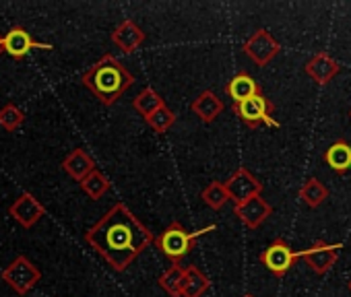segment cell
Segmentation results:
<instances>
[{
  "instance_id": "22",
  "label": "cell",
  "mask_w": 351,
  "mask_h": 297,
  "mask_svg": "<svg viewBox=\"0 0 351 297\" xmlns=\"http://www.w3.org/2000/svg\"><path fill=\"white\" fill-rule=\"evenodd\" d=\"M300 198L310 209H316V207H320L328 198V190H326V186L318 178H308L304 182V186L300 188Z\"/></svg>"
},
{
  "instance_id": "9",
  "label": "cell",
  "mask_w": 351,
  "mask_h": 297,
  "mask_svg": "<svg viewBox=\"0 0 351 297\" xmlns=\"http://www.w3.org/2000/svg\"><path fill=\"white\" fill-rule=\"evenodd\" d=\"M298 254L289 248V244L285 240H275L263 254H261V262L275 274V276H283L295 262Z\"/></svg>"
},
{
  "instance_id": "28",
  "label": "cell",
  "mask_w": 351,
  "mask_h": 297,
  "mask_svg": "<svg viewBox=\"0 0 351 297\" xmlns=\"http://www.w3.org/2000/svg\"><path fill=\"white\" fill-rule=\"evenodd\" d=\"M242 297H254L252 293H246V295H242Z\"/></svg>"
},
{
  "instance_id": "14",
  "label": "cell",
  "mask_w": 351,
  "mask_h": 297,
  "mask_svg": "<svg viewBox=\"0 0 351 297\" xmlns=\"http://www.w3.org/2000/svg\"><path fill=\"white\" fill-rule=\"evenodd\" d=\"M62 170L69 178H73L75 182H83L95 168L93 157L85 151V148H73V151L64 157L62 162Z\"/></svg>"
},
{
  "instance_id": "4",
  "label": "cell",
  "mask_w": 351,
  "mask_h": 297,
  "mask_svg": "<svg viewBox=\"0 0 351 297\" xmlns=\"http://www.w3.org/2000/svg\"><path fill=\"white\" fill-rule=\"evenodd\" d=\"M3 281L19 295H27L40 281H42V270L23 254H19L3 272H0Z\"/></svg>"
},
{
  "instance_id": "24",
  "label": "cell",
  "mask_w": 351,
  "mask_h": 297,
  "mask_svg": "<svg viewBox=\"0 0 351 297\" xmlns=\"http://www.w3.org/2000/svg\"><path fill=\"white\" fill-rule=\"evenodd\" d=\"M145 122H147V126L153 130V132H157V134H165L173 124H176V114L163 103L159 109H155L151 116H147L145 118Z\"/></svg>"
},
{
  "instance_id": "27",
  "label": "cell",
  "mask_w": 351,
  "mask_h": 297,
  "mask_svg": "<svg viewBox=\"0 0 351 297\" xmlns=\"http://www.w3.org/2000/svg\"><path fill=\"white\" fill-rule=\"evenodd\" d=\"M0 52H3V38H0Z\"/></svg>"
},
{
  "instance_id": "6",
  "label": "cell",
  "mask_w": 351,
  "mask_h": 297,
  "mask_svg": "<svg viewBox=\"0 0 351 297\" xmlns=\"http://www.w3.org/2000/svg\"><path fill=\"white\" fill-rule=\"evenodd\" d=\"M223 186L234 205H240L252 196H261V192H263V182L256 176H252L246 168H238L230 176V180L223 182Z\"/></svg>"
},
{
  "instance_id": "17",
  "label": "cell",
  "mask_w": 351,
  "mask_h": 297,
  "mask_svg": "<svg viewBox=\"0 0 351 297\" xmlns=\"http://www.w3.org/2000/svg\"><path fill=\"white\" fill-rule=\"evenodd\" d=\"M211 287L209 276L197 266H184V283L180 297H203Z\"/></svg>"
},
{
  "instance_id": "15",
  "label": "cell",
  "mask_w": 351,
  "mask_h": 297,
  "mask_svg": "<svg viewBox=\"0 0 351 297\" xmlns=\"http://www.w3.org/2000/svg\"><path fill=\"white\" fill-rule=\"evenodd\" d=\"M193 114L203 122V124H211L217 120V116H221L223 112V101L213 93V91H203L193 103H191Z\"/></svg>"
},
{
  "instance_id": "3",
  "label": "cell",
  "mask_w": 351,
  "mask_h": 297,
  "mask_svg": "<svg viewBox=\"0 0 351 297\" xmlns=\"http://www.w3.org/2000/svg\"><path fill=\"white\" fill-rule=\"evenodd\" d=\"M215 231V225H207L199 231H186L182 223L178 221H171L155 240V248L171 262V264H180L195 248L197 240L203 237L205 233Z\"/></svg>"
},
{
  "instance_id": "19",
  "label": "cell",
  "mask_w": 351,
  "mask_h": 297,
  "mask_svg": "<svg viewBox=\"0 0 351 297\" xmlns=\"http://www.w3.org/2000/svg\"><path fill=\"white\" fill-rule=\"evenodd\" d=\"M159 287L169 295V297H180L182 293V283H184V266L182 264H171L167 270L161 272L157 279Z\"/></svg>"
},
{
  "instance_id": "1",
  "label": "cell",
  "mask_w": 351,
  "mask_h": 297,
  "mask_svg": "<svg viewBox=\"0 0 351 297\" xmlns=\"http://www.w3.org/2000/svg\"><path fill=\"white\" fill-rule=\"evenodd\" d=\"M83 237L116 272H124L155 240L124 203H116Z\"/></svg>"
},
{
  "instance_id": "2",
  "label": "cell",
  "mask_w": 351,
  "mask_h": 297,
  "mask_svg": "<svg viewBox=\"0 0 351 297\" xmlns=\"http://www.w3.org/2000/svg\"><path fill=\"white\" fill-rule=\"evenodd\" d=\"M81 83L97 97L101 105L110 107L132 87L134 77L116 56L104 54L93 66L83 73Z\"/></svg>"
},
{
  "instance_id": "8",
  "label": "cell",
  "mask_w": 351,
  "mask_h": 297,
  "mask_svg": "<svg viewBox=\"0 0 351 297\" xmlns=\"http://www.w3.org/2000/svg\"><path fill=\"white\" fill-rule=\"evenodd\" d=\"M9 215L25 229H32L44 215H46V207L32 194V192H21L13 205L9 207Z\"/></svg>"
},
{
  "instance_id": "12",
  "label": "cell",
  "mask_w": 351,
  "mask_h": 297,
  "mask_svg": "<svg viewBox=\"0 0 351 297\" xmlns=\"http://www.w3.org/2000/svg\"><path fill=\"white\" fill-rule=\"evenodd\" d=\"M306 264L318 272V274H324L332 268V264L337 262V256H339V246H328L324 242H316L314 246H310L308 250H304L300 254Z\"/></svg>"
},
{
  "instance_id": "21",
  "label": "cell",
  "mask_w": 351,
  "mask_h": 297,
  "mask_svg": "<svg viewBox=\"0 0 351 297\" xmlns=\"http://www.w3.org/2000/svg\"><path fill=\"white\" fill-rule=\"evenodd\" d=\"M81 190L85 192V196H89L91 201H99L106 192H110L112 182L108 180V176H104L99 170H93L83 182H79Z\"/></svg>"
},
{
  "instance_id": "29",
  "label": "cell",
  "mask_w": 351,
  "mask_h": 297,
  "mask_svg": "<svg viewBox=\"0 0 351 297\" xmlns=\"http://www.w3.org/2000/svg\"><path fill=\"white\" fill-rule=\"evenodd\" d=\"M349 291H351V281H349Z\"/></svg>"
},
{
  "instance_id": "11",
  "label": "cell",
  "mask_w": 351,
  "mask_h": 297,
  "mask_svg": "<svg viewBox=\"0 0 351 297\" xmlns=\"http://www.w3.org/2000/svg\"><path fill=\"white\" fill-rule=\"evenodd\" d=\"M234 213L236 217L250 229L261 227L273 213V207L263 198V196H252L240 205H234Z\"/></svg>"
},
{
  "instance_id": "18",
  "label": "cell",
  "mask_w": 351,
  "mask_h": 297,
  "mask_svg": "<svg viewBox=\"0 0 351 297\" xmlns=\"http://www.w3.org/2000/svg\"><path fill=\"white\" fill-rule=\"evenodd\" d=\"M226 93L234 99V103H240V101L261 93V87L248 73H240L226 85Z\"/></svg>"
},
{
  "instance_id": "10",
  "label": "cell",
  "mask_w": 351,
  "mask_h": 297,
  "mask_svg": "<svg viewBox=\"0 0 351 297\" xmlns=\"http://www.w3.org/2000/svg\"><path fill=\"white\" fill-rule=\"evenodd\" d=\"M34 48H40V50H52L50 44H42V42H36L27 29L23 27H13L5 38H3V50L13 56L15 60H21L25 58Z\"/></svg>"
},
{
  "instance_id": "25",
  "label": "cell",
  "mask_w": 351,
  "mask_h": 297,
  "mask_svg": "<svg viewBox=\"0 0 351 297\" xmlns=\"http://www.w3.org/2000/svg\"><path fill=\"white\" fill-rule=\"evenodd\" d=\"M201 198H203V203H205L209 209H213V211H221V209L226 207V203L230 201L223 182H211L209 186H205L203 192H201Z\"/></svg>"
},
{
  "instance_id": "23",
  "label": "cell",
  "mask_w": 351,
  "mask_h": 297,
  "mask_svg": "<svg viewBox=\"0 0 351 297\" xmlns=\"http://www.w3.org/2000/svg\"><path fill=\"white\" fill-rule=\"evenodd\" d=\"M163 103H165V101L161 99V95H159L153 87H145V89L132 99V107H134L143 118L151 116V114H153L155 109H159Z\"/></svg>"
},
{
  "instance_id": "20",
  "label": "cell",
  "mask_w": 351,
  "mask_h": 297,
  "mask_svg": "<svg viewBox=\"0 0 351 297\" xmlns=\"http://www.w3.org/2000/svg\"><path fill=\"white\" fill-rule=\"evenodd\" d=\"M324 159L335 172H347L351 168V146L347 142L339 140L326 148Z\"/></svg>"
},
{
  "instance_id": "16",
  "label": "cell",
  "mask_w": 351,
  "mask_h": 297,
  "mask_svg": "<svg viewBox=\"0 0 351 297\" xmlns=\"http://www.w3.org/2000/svg\"><path fill=\"white\" fill-rule=\"evenodd\" d=\"M339 73V64L328 56V54H316L306 62V75L316 81L318 85H326L335 75Z\"/></svg>"
},
{
  "instance_id": "7",
  "label": "cell",
  "mask_w": 351,
  "mask_h": 297,
  "mask_svg": "<svg viewBox=\"0 0 351 297\" xmlns=\"http://www.w3.org/2000/svg\"><path fill=\"white\" fill-rule=\"evenodd\" d=\"M279 42L267 29H256L244 44V54L258 66H267L279 54Z\"/></svg>"
},
{
  "instance_id": "5",
  "label": "cell",
  "mask_w": 351,
  "mask_h": 297,
  "mask_svg": "<svg viewBox=\"0 0 351 297\" xmlns=\"http://www.w3.org/2000/svg\"><path fill=\"white\" fill-rule=\"evenodd\" d=\"M234 114L250 128H258L261 124H269V126H279L271 114H273V105L271 101L263 95V93H256L240 103H234Z\"/></svg>"
},
{
  "instance_id": "13",
  "label": "cell",
  "mask_w": 351,
  "mask_h": 297,
  "mask_svg": "<svg viewBox=\"0 0 351 297\" xmlns=\"http://www.w3.org/2000/svg\"><path fill=\"white\" fill-rule=\"evenodd\" d=\"M112 42L114 46L122 52V54H132L136 52L143 44H145V31L130 19L122 21L114 34H112Z\"/></svg>"
},
{
  "instance_id": "26",
  "label": "cell",
  "mask_w": 351,
  "mask_h": 297,
  "mask_svg": "<svg viewBox=\"0 0 351 297\" xmlns=\"http://www.w3.org/2000/svg\"><path fill=\"white\" fill-rule=\"evenodd\" d=\"M25 122V112L21 107H17L15 103H7L0 109V126H3L7 132H15L23 126Z\"/></svg>"
}]
</instances>
